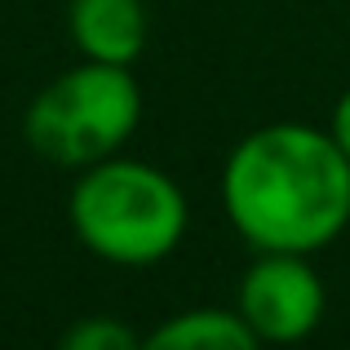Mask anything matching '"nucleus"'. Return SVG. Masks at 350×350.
Masks as SVG:
<instances>
[{
	"instance_id": "6e6552de",
	"label": "nucleus",
	"mask_w": 350,
	"mask_h": 350,
	"mask_svg": "<svg viewBox=\"0 0 350 350\" xmlns=\"http://www.w3.org/2000/svg\"><path fill=\"white\" fill-rule=\"evenodd\" d=\"M328 133H333V142L346 151V160H350V89L342 98H337V107H333V120H328Z\"/></svg>"
},
{
	"instance_id": "20e7f679",
	"label": "nucleus",
	"mask_w": 350,
	"mask_h": 350,
	"mask_svg": "<svg viewBox=\"0 0 350 350\" xmlns=\"http://www.w3.org/2000/svg\"><path fill=\"white\" fill-rule=\"evenodd\" d=\"M235 310L262 346H297L324 324L328 288L306 253H257L239 275Z\"/></svg>"
},
{
	"instance_id": "f257e3e1",
	"label": "nucleus",
	"mask_w": 350,
	"mask_h": 350,
	"mask_svg": "<svg viewBox=\"0 0 350 350\" xmlns=\"http://www.w3.org/2000/svg\"><path fill=\"white\" fill-rule=\"evenodd\" d=\"M222 208L253 253L315 257L350 226V160L319 124H262L226 155Z\"/></svg>"
},
{
	"instance_id": "0eeeda50",
	"label": "nucleus",
	"mask_w": 350,
	"mask_h": 350,
	"mask_svg": "<svg viewBox=\"0 0 350 350\" xmlns=\"http://www.w3.org/2000/svg\"><path fill=\"white\" fill-rule=\"evenodd\" d=\"M58 350H142V333L116 315H85L62 328Z\"/></svg>"
},
{
	"instance_id": "7ed1b4c3",
	"label": "nucleus",
	"mask_w": 350,
	"mask_h": 350,
	"mask_svg": "<svg viewBox=\"0 0 350 350\" xmlns=\"http://www.w3.org/2000/svg\"><path fill=\"white\" fill-rule=\"evenodd\" d=\"M142 124V85L133 67L111 62H76L53 76L23 111V137L40 160L58 169L120 155Z\"/></svg>"
},
{
	"instance_id": "39448f33",
	"label": "nucleus",
	"mask_w": 350,
	"mask_h": 350,
	"mask_svg": "<svg viewBox=\"0 0 350 350\" xmlns=\"http://www.w3.org/2000/svg\"><path fill=\"white\" fill-rule=\"evenodd\" d=\"M67 31L80 58L133 67L151 40V18L142 0H71Z\"/></svg>"
},
{
	"instance_id": "f03ea898",
	"label": "nucleus",
	"mask_w": 350,
	"mask_h": 350,
	"mask_svg": "<svg viewBox=\"0 0 350 350\" xmlns=\"http://www.w3.org/2000/svg\"><path fill=\"white\" fill-rule=\"evenodd\" d=\"M76 239L111 266H155L178 253L191 226L187 191L160 164L107 155L76 173L67 200Z\"/></svg>"
},
{
	"instance_id": "423d86ee",
	"label": "nucleus",
	"mask_w": 350,
	"mask_h": 350,
	"mask_svg": "<svg viewBox=\"0 0 350 350\" xmlns=\"http://www.w3.org/2000/svg\"><path fill=\"white\" fill-rule=\"evenodd\" d=\"M142 350H262V337L239 319L235 306H191L155 324L142 337Z\"/></svg>"
}]
</instances>
